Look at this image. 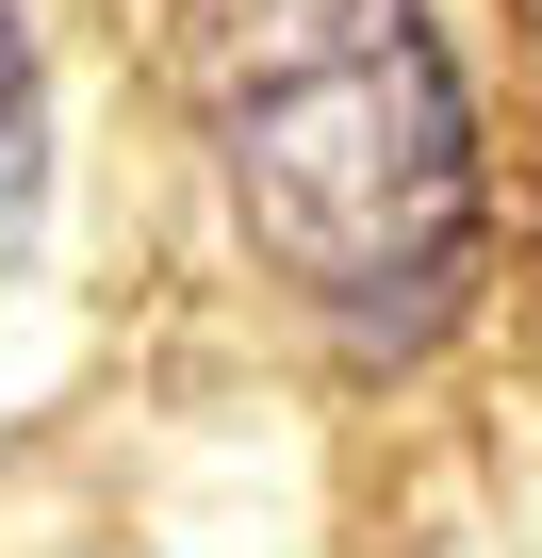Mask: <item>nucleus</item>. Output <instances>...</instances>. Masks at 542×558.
Returning <instances> with one entry per match:
<instances>
[{"label":"nucleus","mask_w":542,"mask_h":558,"mask_svg":"<svg viewBox=\"0 0 542 558\" xmlns=\"http://www.w3.org/2000/svg\"><path fill=\"white\" fill-rule=\"evenodd\" d=\"M181 83L246 246L346 362L460 329L493 165L444 0H181Z\"/></svg>","instance_id":"1"},{"label":"nucleus","mask_w":542,"mask_h":558,"mask_svg":"<svg viewBox=\"0 0 542 558\" xmlns=\"http://www.w3.org/2000/svg\"><path fill=\"white\" fill-rule=\"evenodd\" d=\"M17 230H34V34L0 17V263H17Z\"/></svg>","instance_id":"2"}]
</instances>
